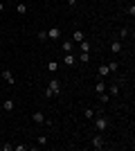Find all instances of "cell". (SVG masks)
Segmentation results:
<instances>
[{
	"label": "cell",
	"mask_w": 135,
	"mask_h": 151,
	"mask_svg": "<svg viewBox=\"0 0 135 151\" xmlns=\"http://www.w3.org/2000/svg\"><path fill=\"white\" fill-rule=\"evenodd\" d=\"M97 75H99V79H104V77H108V75H110L108 65H106V63H101V65L97 68Z\"/></svg>",
	"instance_id": "6"
},
{
	"label": "cell",
	"mask_w": 135,
	"mask_h": 151,
	"mask_svg": "<svg viewBox=\"0 0 135 151\" xmlns=\"http://www.w3.org/2000/svg\"><path fill=\"white\" fill-rule=\"evenodd\" d=\"M0 149H2V151H11L14 145H0Z\"/></svg>",
	"instance_id": "24"
},
{
	"label": "cell",
	"mask_w": 135,
	"mask_h": 151,
	"mask_svg": "<svg viewBox=\"0 0 135 151\" xmlns=\"http://www.w3.org/2000/svg\"><path fill=\"white\" fill-rule=\"evenodd\" d=\"M126 36H129V27H122V29H119V36H117V38L122 41V38H126Z\"/></svg>",
	"instance_id": "22"
},
{
	"label": "cell",
	"mask_w": 135,
	"mask_h": 151,
	"mask_svg": "<svg viewBox=\"0 0 135 151\" xmlns=\"http://www.w3.org/2000/svg\"><path fill=\"white\" fill-rule=\"evenodd\" d=\"M63 63H65V65H74V63H77V57H74L72 52H68V54L63 57Z\"/></svg>",
	"instance_id": "10"
},
{
	"label": "cell",
	"mask_w": 135,
	"mask_h": 151,
	"mask_svg": "<svg viewBox=\"0 0 135 151\" xmlns=\"http://www.w3.org/2000/svg\"><path fill=\"white\" fill-rule=\"evenodd\" d=\"M92 147H95V149H104V138L101 135H92Z\"/></svg>",
	"instance_id": "11"
},
{
	"label": "cell",
	"mask_w": 135,
	"mask_h": 151,
	"mask_svg": "<svg viewBox=\"0 0 135 151\" xmlns=\"http://www.w3.org/2000/svg\"><path fill=\"white\" fill-rule=\"evenodd\" d=\"M61 47H63V52L68 54V52L74 50V41H72V38H68V41H63V45H61Z\"/></svg>",
	"instance_id": "9"
},
{
	"label": "cell",
	"mask_w": 135,
	"mask_h": 151,
	"mask_svg": "<svg viewBox=\"0 0 135 151\" xmlns=\"http://www.w3.org/2000/svg\"><path fill=\"white\" fill-rule=\"evenodd\" d=\"M0 75H2V79H5V81L9 83V86H16V77H14V72H11V70H2Z\"/></svg>",
	"instance_id": "2"
},
{
	"label": "cell",
	"mask_w": 135,
	"mask_h": 151,
	"mask_svg": "<svg viewBox=\"0 0 135 151\" xmlns=\"http://www.w3.org/2000/svg\"><path fill=\"white\" fill-rule=\"evenodd\" d=\"M39 145H41V147L47 145V138H45V135H41V138H39Z\"/></svg>",
	"instance_id": "26"
},
{
	"label": "cell",
	"mask_w": 135,
	"mask_h": 151,
	"mask_svg": "<svg viewBox=\"0 0 135 151\" xmlns=\"http://www.w3.org/2000/svg\"><path fill=\"white\" fill-rule=\"evenodd\" d=\"M2 108H5L7 113H9V111H14V108H16V101H14V99H5V104H2Z\"/></svg>",
	"instance_id": "14"
},
{
	"label": "cell",
	"mask_w": 135,
	"mask_h": 151,
	"mask_svg": "<svg viewBox=\"0 0 135 151\" xmlns=\"http://www.w3.org/2000/svg\"><path fill=\"white\" fill-rule=\"evenodd\" d=\"M106 65H108L110 72H117V70H119V63H117V61H110V63H106Z\"/></svg>",
	"instance_id": "17"
},
{
	"label": "cell",
	"mask_w": 135,
	"mask_h": 151,
	"mask_svg": "<svg viewBox=\"0 0 135 151\" xmlns=\"http://www.w3.org/2000/svg\"><path fill=\"white\" fill-rule=\"evenodd\" d=\"M47 88H50V90H52L54 95H59V93H61V81H59V79H50V83H47Z\"/></svg>",
	"instance_id": "3"
},
{
	"label": "cell",
	"mask_w": 135,
	"mask_h": 151,
	"mask_svg": "<svg viewBox=\"0 0 135 151\" xmlns=\"http://www.w3.org/2000/svg\"><path fill=\"white\" fill-rule=\"evenodd\" d=\"M79 61H81V63H88L90 61V52H81V54H79Z\"/></svg>",
	"instance_id": "18"
},
{
	"label": "cell",
	"mask_w": 135,
	"mask_h": 151,
	"mask_svg": "<svg viewBox=\"0 0 135 151\" xmlns=\"http://www.w3.org/2000/svg\"><path fill=\"white\" fill-rule=\"evenodd\" d=\"M92 120H95V129H97V131H106V129L110 126V122H108L106 115H95Z\"/></svg>",
	"instance_id": "1"
},
{
	"label": "cell",
	"mask_w": 135,
	"mask_h": 151,
	"mask_svg": "<svg viewBox=\"0 0 135 151\" xmlns=\"http://www.w3.org/2000/svg\"><path fill=\"white\" fill-rule=\"evenodd\" d=\"M32 120L36 122V124H45V115H43V111H36V113L32 115Z\"/></svg>",
	"instance_id": "12"
},
{
	"label": "cell",
	"mask_w": 135,
	"mask_h": 151,
	"mask_svg": "<svg viewBox=\"0 0 135 151\" xmlns=\"http://www.w3.org/2000/svg\"><path fill=\"white\" fill-rule=\"evenodd\" d=\"M72 41H74V43H81V41H84V38H86V34H84V32H81V29H74V32H72Z\"/></svg>",
	"instance_id": "7"
},
{
	"label": "cell",
	"mask_w": 135,
	"mask_h": 151,
	"mask_svg": "<svg viewBox=\"0 0 135 151\" xmlns=\"http://www.w3.org/2000/svg\"><path fill=\"white\" fill-rule=\"evenodd\" d=\"M110 52H113V54H119V52H122V41H119V38L110 41Z\"/></svg>",
	"instance_id": "4"
},
{
	"label": "cell",
	"mask_w": 135,
	"mask_h": 151,
	"mask_svg": "<svg viewBox=\"0 0 135 151\" xmlns=\"http://www.w3.org/2000/svg\"><path fill=\"white\" fill-rule=\"evenodd\" d=\"M79 47H81V52H90V41H81V43H79Z\"/></svg>",
	"instance_id": "15"
},
{
	"label": "cell",
	"mask_w": 135,
	"mask_h": 151,
	"mask_svg": "<svg viewBox=\"0 0 135 151\" xmlns=\"http://www.w3.org/2000/svg\"><path fill=\"white\" fill-rule=\"evenodd\" d=\"M2 9H5V2H0V12H2Z\"/></svg>",
	"instance_id": "28"
},
{
	"label": "cell",
	"mask_w": 135,
	"mask_h": 151,
	"mask_svg": "<svg viewBox=\"0 0 135 151\" xmlns=\"http://www.w3.org/2000/svg\"><path fill=\"white\" fill-rule=\"evenodd\" d=\"M95 93L99 95V93H106V81L104 79H97L95 81Z\"/></svg>",
	"instance_id": "8"
},
{
	"label": "cell",
	"mask_w": 135,
	"mask_h": 151,
	"mask_svg": "<svg viewBox=\"0 0 135 151\" xmlns=\"http://www.w3.org/2000/svg\"><path fill=\"white\" fill-rule=\"evenodd\" d=\"M99 101H101V104H108V101H110V95L108 93H99Z\"/></svg>",
	"instance_id": "19"
},
{
	"label": "cell",
	"mask_w": 135,
	"mask_h": 151,
	"mask_svg": "<svg viewBox=\"0 0 135 151\" xmlns=\"http://www.w3.org/2000/svg\"><path fill=\"white\" fill-rule=\"evenodd\" d=\"M84 117L86 120H92V117H95V111H92V108H84Z\"/></svg>",
	"instance_id": "16"
},
{
	"label": "cell",
	"mask_w": 135,
	"mask_h": 151,
	"mask_svg": "<svg viewBox=\"0 0 135 151\" xmlns=\"http://www.w3.org/2000/svg\"><path fill=\"white\" fill-rule=\"evenodd\" d=\"M68 7H70V9H74V7H77V0H68Z\"/></svg>",
	"instance_id": "27"
},
{
	"label": "cell",
	"mask_w": 135,
	"mask_h": 151,
	"mask_svg": "<svg viewBox=\"0 0 135 151\" xmlns=\"http://www.w3.org/2000/svg\"><path fill=\"white\" fill-rule=\"evenodd\" d=\"M39 38L41 41H47V32H39Z\"/></svg>",
	"instance_id": "25"
},
{
	"label": "cell",
	"mask_w": 135,
	"mask_h": 151,
	"mask_svg": "<svg viewBox=\"0 0 135 151\" xmlns=\"http://www.w3.org/2000/svg\"><path fill=\"white\" fill-rule=\"evenodd\" d=\"M115 2H122V0H115Z\"/></svg>",
	"instance_id": "29"
},
{
	"label": "cell",
	"mask_w": 135,
	"mask_h": 151,
	"mask_svg": "<svg viewBox=\"0 0 135 151\" xmlns=\"http://www.w3.org/2000/svg\"><path fill=\"white\" fill-rule=\"evenodd\" d=\"M106 90H108L110 97H117V95H119V86H117V83H113V86H106Z\"/></svg>",
	"instance_id": "13"
},
{
	"label": "cell",
	"mask_w": 135,
	"mask_h": 151,
	"mask_svg": "<svg viewBox=\"0 0 135 151\" xmlns=\"http://www.w3.org/2000/svg\"><path fill=\"white\" fill-rule=\"evenodd\" d=\"M47 70H50V72H56V70H59V63L56 61H50V63H47Z\"/></svg>",
	"instance_id": "21"
},
{
	"label": "cell",
	"mask_w": 135,
	"mask_h": 151,
	"mask_svg": "<svg viewBox=\"0 0 135 151\" xmlns=\"http://www.w3.org/2000/svg\"><path fill=\"white\" fill-rule=\"evenodd\" d=\"M14 149L16 151H27V145H14Z\"/></svg>",
	"instance_id": "23"
},
{
	"label": "cell",
	"mask_w": 135,
	"mask_h": 151,
	"mask_svg": "<svg viewBox=\"0 0 135 151\" xmlns=\"http://www.w3.org/2000/svg\"><path fill=\"white\" fill-rule=\"evenodd\" d=\"M59 36H61V29H59V27H50V29H47V38L59 41Z\"/></svg>",
	"instance_id": "5"
},
{
	"label": "cell",
	"mask_w": 135,
	"mask_h": 151,
	"mask_svg": "<svg viewBox=\"0 0 135 151\" xmlns=\"http://www.w3.org/2000/svg\"><path fill=\"white\" fill-rule=\"evenodd\" d=\"M16 12L18 14H27V5L25 2H18V5H16Z\"/></svg>",
	"instance_id": "20"
}]
</instances>
